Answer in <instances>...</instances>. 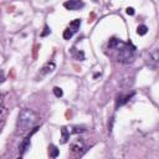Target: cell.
<instances>
[{"mask_svg":"<svg viewBox=\"0 0 159 159\" xmlns=\"http://www.w3.org/2000/svg\"><path fill=\"white\" fill-rule=\"evenodd\" d=\"M125 12H127V15H130V16H132V15H134L135 11H134L133 7H127V9H125Z\"/></svg>","mask_w":159,"mask_h":159,"instance_id":"obj_19","label":"cell"},{"mask_svg":"<svg viewBox=\"0 0 159 159\" xmlns=\"http://www.w3.org/2000/svg\"><path fill=\"white\" fill-rule=\"evenodd\" d=\"M50 32H51V30H50V27H48V26H45V29H43V31L41 32V36H42V37H45V36H47V35H48Z\"/></svg>","mask_w":159,"mask_h":159,"instance_id":"obj_17","label":"cell"},{"mask_svg":"<svg viewBox=\"0 0 159 159\" xmlns=\"http://www.w3.org/2000/svg\"><path fill=\"white\" fill-rule=\"evenodd\" d=\"M58 154H60V150L57 149V147L53 145V144H50L48 145V155H50V158H57Z\"/></svg>","mask_w":159,"mask_h":159,"instance_id":"obj_8","label":"cell"},{"mask_svg":"<svg viewBox=\"0 0 159 159\" xmlns=\"http://www.w3.org/2000/svg\"><path fill=\"white\" fill-rule=\"evenodd\" d=\"M123 47L119 50L118 52V61L122 63H129L133 60V55H134V46L129 45V43H122Z\"/></svg>","mask_w":159,"mask_h":159,"instance_id":"obj_2","label":"cell"},{"mask_svg":"<svg viewBox=\"0 0 159 159\" xmlns=\"http://www.w3.org/2000/svg\"><path fill=\"white\" fill-rule=\"evenodd\" d=\"M5 114H6V108L4 107V104H0V122H2Z\"/></svg>","mask_w":159,"mask_h":159,"instance_id":"obj_16","label":"cell"},{"mask_svg":"<svg viewBox=\"0 0 159 159\" xmlns=\"http://www.w3.org/2000/svg\"><path fill=\"white\" fill-rule=\"evenodd\" d=\"M132 96H133V93H132V94H129V96H125V97H123L122 94H120V96H118V98H117V102H116V107L118 108L119 106H123L124 103H127V102H128V99H129Z\"/></svg>","mask_w":159,"mask_h":159,"instance_id":"obj_9","label":"cell"},{"mask_svg":"<svg viewBox=\"0 0 159 159\" xmlns=\"http://www.w3.org/2000/svg\"><path fill=\"white\" fill-rule=\"evenodd\" d=\"M70 149H71L72 157H76V158H77V157H81V155H83V153L86 152L84 142L81 140V139H77V140H75V142L71 144Z\"/></svg>","mask_w":159,"mask_h":159,"instance_id":"obj_3","label":"cell"},{"mask_svg":"<svg viewBox=\"0 0 159 159\" xmlns=\"http://www.w3.org/2000/svg\"><path fill=\"white\" fill-rule=\"evenodd\" d=\"M80 25H81V20H80V19H76V20H73V21H71V22H70L68 29H70V30H72L73 32H76V31L80 29Z\"/></svg>","mask_w":159,"mask_h":159,"instance_id":"obj_10","label":"cell"},{"mask_svg":"<svg viewBox=\"0 0 159 159\" xmlns=\"http://www.w3.org/2000/svg\"><path fill=\"white\" fill-rule=\"evenodd\" d=\"M98 76H101V72H99V73H96V75H94V76H93V77H94V78H97V77H98Z\"/></svg>","mask_w":159,"mask_h":159,"instance_id":"obj_22","label":"cell"},{"mask_svg":"<svg viewBox=\"0 0 159 159\" xmlns=\"http://www.w3.org/2000/svg\"><path fill=\"white\" fill-rule=\"evenodd\" d=\"M63 6L67 10H80L81 7L84 6V2L82 0H68V1L63 2Z\"/></svg>","mask_w":159,"mask_h":159,"instance_id":"obj_5","label":"cell"},{"mask_svg":"<svg viewBox=\"0 0 159 159\" xmlns=\"http://www.w3.org/2000/svg\"><path fill=\"white\" fill-rule=\"evenodd\" d=\"M53 94L56 96V97H62V94H63V91H62V88H60V87H53Z\"/></svg>","mask_w":159,"mask_h":159,"instance_id":"obj_15","label":"cell"},{"mask_svg":"<svg viewBox=\"0 0 159 159\" xmlns=\"http://www.w3.org/2000/svg\"><path fill=\"white\" fill-rule=\"evenodd\" d=\"M119 40L118 39H116V37H112L109 41H108V47L109 48H116V47H118V45H119Z\"/></svg>","mask_w":159,"mask_h":159,"instance_id":"obj_12","label":"cell"},{"mask_svg":"<svg viewBox=\"0 0 159 159\" xmlns=\"http://www.w3.org/2000/svg\"><path fill=\"white\" fill-rule=\"evenodd\" d=\"M68 139H70V130H68L67 127H62L61 128V140H60V143L65 144V143L68 142Z\"/></svg>","mask_w":159,"mask_h":159,"instance_id":"obj_7","label":"cell"},{"mask_svg":"<svg viewBox=\"0 0 159 159\" xmlns=\"http://www.w3.org/2000/svg\"><path fill=\"white\" fill-rule=\"evenodd\" d=\"M4 103V94L0 92V104H2Z\"/></svg>","mask_w":159,"mask_h":159,"instance_id":"obj_20","label":"cell"},{"mask_svg":"<svg viewBox=\"0 0 159 159\" xmlns=\"http://www.w3.org/2000/svg\"><path fill=\"white\" fill-rule=\"evenodd\" d=\"M39 128L37 127H34L32 129H31V132H29L27 133V135H26V138H24L22 139V142L20 143V147H19V153H20V155H24L29 149H30V138H31V135L37 130Z\"/></svg>","mask_w":159,"mask_h":159,"instance_id":"obj_4","label":"cell"},{"mask_svg":"<svg viewBox=\"0 0 159 159\" xmlns=\"http://www.w3.org/2000/svg\"><path fill=\"white\" fill-rule=\"evenodd\" d=\"M147 32H148V27H147L145 25H139V26L137 27V34H138L139 36H144Z\"/></svg>","mask_w":159,"mask_h":159,"instance_id":"obj_11","label":"cell"},{"mask_svg":"<svg viewBox=\"0 0 159 159\" xmlns=\"http://www.w3.org/2000/svg\"><path fill=\"white\" fill-rule=\"evenodd\" d=\"M73 34H75V32H73L72 30H70V29L67 27V29H66V30L63 31L62 36H63V39H65V40H70V39H71V37L73 36Z\"/></svg>","mask_w":159,"mask_h":159,"instance_id":"obj_14","label":"cell"},{"mask_svg":"<svg viewBox=\"0 0 159 159\" xmlns=\"http://www.w3.org/2000/svg\"><path fill=\"white\" fill-rule=\"evenodd\" d=\"M37 120H39V114L35 111L30 108L21 109L16 120V134L17 135L27 134L36 125Z\"/></svg>","mask_w":159,"mask_h":159,"instance_id":"obj_1","label":"cell"},{"mask_svg":"<svg viewBox=\"0 0 159 159\" xmlns=\"http://www.w3.org/2000/svg\"><path fill=\"white\" fill-rule=\"evenodd\" d=\"M4 81H5V78H4V76L1 75V76H0V83H2Z\"/></svg>","mask_w":159,"mask_h":159,"instance_id":"obj_21","label":"cell"},{"mask_svg":"<svg viewBox=\"0 0 159 159\" xmlns=\"http://www.w3.org/2000/svg\"><path fill=\"white\" fill-rule=\"evenodd\" d=\"M55 68H56L55 62H52V61H51V62H46V63L42 66V68L40 70V77H43V76H46V75L53 72Z\"/></svg>","mask_w":159,"mask_h":159,"instance_id":"obj_6","label":"cell"},{"mask_svg":"<svg viewBox=\"0 0 159 159\" xmlns=\"http://www.w3.org/2000/svg\"><path fill=\"white\" fill-rule=\"evenodd\" d=\"M68 130H70V129H68ZM83 132H86V128H84V127L75 125V127H72V128H71V130H70V134H71V133H75V134H77V133H83Z\"/></svg>","mask_w":159,"mask_h":159,"instance_id":"obj_13","label":"cell"},{"mask_svg":"<svg viewBox=\"0 0 159 159\" xmlns=\"http://www.w3.org/2000/svg\"><path fill=\"white\" fill-rule=\"evenodd\" d=\"M76 58L80 60V61H83V60H84V53H83L82 51H78V52L76 53Z\"/></svg>","mask_w":159,"mask_h":159,"instance_id":"obj_18","label":"cell"}]
</instances>
